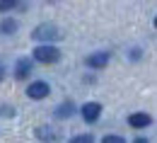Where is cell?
Masks as SVG:
<instances>
[{
  "label": "cell",
  "instance_id": "1",
  "mask_svg": "<svg viewBox=\"0 0 157 143\" xmlns=\"http://www.w3.org/2000/svg\"><path fill=\"white\" fill-rule=\"evenodd\" d=\"M34 58L39 63H56L60 58V51L51 44H44V46H36L34 49Z\"/></svg>",
  "mask_w": 157,
  "mask_h": 143
},
{
  "label": "cell",
  "instance_id": "2",
  "mask_svg": "<svg viewBox=\"0 0 157 143\" xmlns=\"http://www.w3.org/2000/svg\"><path fill=\"white\" fill-rule=\"evenodd\" d=\"M60 37H63L60 29L53 27V24H41V27L34 29V39L36 41H56V39H60Z\"/></svg>",
  "mask_w": 157,
  "mask_h": 143
},
{
  "label": "cell",
  "instance_id": "3",
  "mask_svg": "<svg viewBox=\"0 0 157 143\" xmlns=\"http://www.w3.org/2000/svg\"><path fill=\"white\" fill-rule=\"evenodd\" d=\"M27 95H29L32 100H44V97H48V85H46L44 80L32 82V85L27 87Z\"/></svg>",
  "mask_w": 157,
  "mask_h": 143
},
{
  "label": "cell",
  "instance_id": "4",
  "mask_svg": "<svg viewBox=\"0 0 157 143\" xmlns=\"http://www.w3.org/2000/svg\"><path fill=\"white\" fill-rule=\"evenodd\" d=\"M128 124H131L133 129H145V126H150V124H152V117H150V114H145V112H136V114H131V117H128Z\"/></svg>",
  "mask_w": 157,
  "mask_h": 143
},
{
  "label": "cell",
  "instance_id": "5",
  "mask_svg": "<svg viewBox=\"0 0 157 143\" xmlns=\"http://www.w3.org/2000/svg\"><path fill=\"white\" fill-rule=\"evenodd\" d=\"M99 114H101V104L97 102H87L82 107V117H85V121H97Z\"/></svg>",
  "mask_w": 157,
  "mask_h": 143
},
{
  "label": "cell",
  "instance_id": "6",
  "mask_svg": "<svg viewBox=\"0 0 157 143\" xmlns=\"http://www.w3.org/2000/svg\"><path fill=\"white\" fill-rule=\"evenodd\" d=\"M29 73H32V63H29V58H20V61H17V68H15V78H17V80H24Z\"/></svg>",
  "mask_w": 157,
  "mask_h": 143
},
{
  "label": "cell",
  "instance_id": "7",
  "mask_svg": "<svg viewBox=\"0 0 157 143\" xmlns=\"http://www.w3.org/2000/svg\"><path fill=\"white\" fill-rule=\"evenodd\" d=\"M106 63H109V54H92L87 58V66H92V68H104Z\"/></svg>",
  "mask_w": 157,
  "mask_h": 143
},
{
  "label": "cell",
  "instance_id": "8",
  "mask_svg": "<svg viewBox=\"0 0 157 143\" xmlns=\"http://www.w3.org/2000/svg\"><path fill=\"white\" fill-rule=\"evenodd\" d=\"M36 136H39L41 141H56V129H51V126H41V129H36Z\"/></svg>",
  "mask_w": 157,
  "mask_h": 143
},
{
  "label": "cell",
  "instance_id": "9",
  "mask_svg": "<svg viewBox=\"0 0 157 143\" xmlns=\"http://www.w3.org/2000/svg\"><path fill=\"white\" fill-rule=\"evenodd\" d=\"M73 112H75V104H73V102H63L58 109H56V117L65 119V117H73Z\"/></svg>",
  "mask_w": 157,
  "mask_h": 143
},
{
  "label": "cell",
  "instance_id": "10",
  "mask_svg": "<svg viewBox=\"0 0 157 143\" xmlns=\"http://www.w3.org/2000/svg\"><path fill=\"white\" fill-rule=\"evenodd\" d=\"M15 29H17V24H15L12 20H5V22H0V32H2V34H12Z\"/></svg>",
  "mask_w": 157,
  "mask_h": 143
},
{
  "label": "cell",
  "instance_id": "11",
  "mask_svg": "<svg viewBox=\"0 0 157 143\" xmlns=\"http://www.w3.org/2000/svg\"><path fill=\"white\" fill-rule=\"evenodd\" d=\"M70 143H94V138H92L90 133H80V136H73Z\"/></svg>",
  "mask_w": 157,
  "mask_h": 143
},
{
  "label": "cell",
  "instance_id": "12",
  "mask_svg": "<svg viewBox=\"0 0 157 143\" xmlns=\"http://www.w3.org/2000/svg\"><path fill=\"white\" fill-rule=\"evenodd\" d=\"M17 5V0H0V12H7Z\"/></svg>",
  "mask_w": 157,
  "mask_h": 143
},
{
  "label": "cell",
  "instance_id": "13",
  "mask_svg": "<svg viewBox=\"0 0 157 143\" xmlns=\"http://www.w3.org/2000/svg\"><path fill=\"white\" fill-rule=\"evenodd\" d=\"M101 143H126V138H121V136H104Z\"/></svg>",
  "mask_w": 157,
  "mask_h": 143
},
{
  "label": "cell",
  "instance_id": "14",
  "mask_svg": "<svg viewBox=\"0 0 157 143\" xmlns=\"http://www.w3.org/2000/svg\"><path fill=\"white\" fill-rule=\"evenodd\" d=\"M133 143H147V141H145V138H138V141H133Z\"/></svg>",
  "mask_w": 157,
  "mask_h": 143
},
{
  "label": "cell",
  "instance_id": "15",
  "mask_svg": "<svg viewBox=\"0 0 157 143\" xmlns=\"http://www.w3.org/2000/svg\"><path fill=\"white\" fill-rule=\"evenodd\" d=\"M0 78H2V66H0Z\"/></svg>",
  "mask_w": 157,
  "mask_h": 143
}]
</instances>
